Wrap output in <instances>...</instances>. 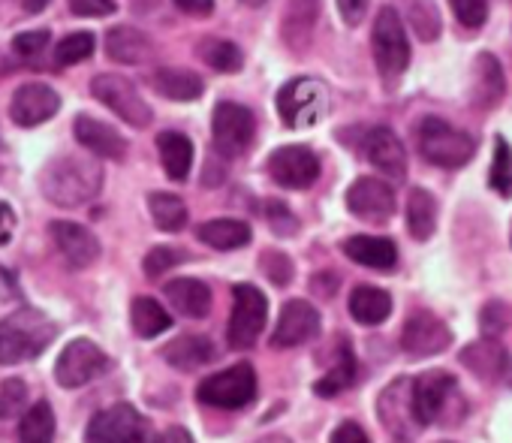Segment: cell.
I'll return each mask as SVG.
<instances>
[{
  "label": "cell",
  "instance_id": "obj_1",
  "mask_svg": "<svg viewBox=\"0 0 512 443\" xmlns=\"http://www.w3.org/2000/svg\"><path fill=\"white\" fill-rule=\"evenodd\" d=\"M40 190L58 208L88 205L103 190V166L94 157H55L40 172Z\"/></svg>",
  "mask_w": 512,
  "mask_h": 443
},
{
  "label": "cell",
  "instance_id": "obj_2",
  "mask_svg": "<svg viewBox=\"0 0 512 443\" xmlns=\"http://www.w3.org/2000/svg\"><path fill=\"white\" fill-rule=\"evenodd\" d=\"M58 335V323L37 311L19 308L0 320V365H19L37 359Z\"/></svg>",
  "mask_w": 512,
  "mask_h": 443
},
{
  "label": "cell",
  "instance_id": "obj_3",
  "mask_svg": "<svg viewBox=\"0 0 512 443\" xmlns=\"http://www.w3.org/2000/svg\"><path fill=\"white\" fill-rule=\"evenodd\" d=\"M371 52H374V64L386 82H395L410 67V40H407L398 10L383 7L377 13L374 28H371Z\"/></svg>",
  "mask_w": 512,
  "mask_h": 443
},
{
  "label": "cell",
  "instance_id": "obj_4",
  "mask_svg": "<svg viewBox=\"0 0 512 443\" xmlns=\"http://www.w3.org/2000/svg\"><path fill=\"white\" fill-rule=\"evenodd\" d=\"M419 151L434 166L458 169V166L473 160L476 142L464 130L446 124L443 118H425L419 124Z\"/></svg>",
  "mask_w": 512,
  "mask_h": 443
},
{
  "label": "cell",
  "instance_id": "obj_5",
  "mask_svg": "<svg viewBox=\"0 0 512 443\" xmlns=\"http://www.w3.org/2000/svg\"><path fill=\"white\" fill-rule=\"evenodd\" d=\"M326 109H329V91L320 79L302 76L278 91V115L293 130L314 127L317 121L326 118Z\"/></svg>",
  "mask_w": 512,
  "mask_h": 443
},
{
  "label": "cell",
  "instance_id": "obj_6",
  "mask_svg": "<svg viewBox=\"0 0 512 443\" xmlns=\"http://www.w3.org/2000/svg\"><path fill=\"white\" fill-rule=\"evenodd\" d=\"M269 317V302L263 290H256L253 284H235L232 287V317H229V347L232 350H250L260 341Z\"/></svg>",
  "mask_w": 512,
  "mask_h": 443
},
{
  "label": "cell",
  "instance_id": "obj_7",
  "mask_svg": "<svg viewBox=\"0 0 512 443\" xmlns=\"http://www.w3.org/2000/svg\"><path fill=\"white\" fill-rule=\"evenodd\" d=\"M196 398L208 407L238 410L256 398V371L247 362H238L220 374H211L196 386Z\"/></svg>",
  "mask_w": 512,
  "mask_h": 443
},
{
  "label": "cell",
  "instance_id": "obj_8",
  "mask_svg": "<svg viewBox=\"0 0 512 443\" xmlns=\"http://www.w3.org/2000/svg\"><path fill=\"white\" fill-rule=\"evenodd\" d=\"M85 443H148V419L133 404H112L94 413Z\"/></svg>",
  "mask_w": 512,
  "mask_h": 443
},
{
  "label": "cell",
  "instance_id": "obj_9",
  "mask_svg": "<svg viewBox=\"0 0 512 443\" xmlns=\"http://www.w3.org/2000/svg\"><path fill=\"white\" fill-rule=\"evenodd\" d=\"M211 136H214V148L223 157H241L256 139V118L247 106L223 100L214 106Z\"/></svg>",
  "mask_w": 512,
  "mask_h": 443
},
{
  "label": "cell",
  "instance_id": "obj_10",
  "mask_svg": "<svg viewBox=\"0 0 512 443\" xmlns=\"http://www.w3.org/2000/svg\"><path fill=\"white\" fill-rule=\"evenodd\" d=\"M91 94L106 109H112L124 124H130V127H148L151 124V109H148V103L142 100V94L136 91V85L127 76L100 73L91 82Z\"/></svg>",
  "mask_w": 512,
  "mask_h": 443
},
{
  "label": "cell",
  "instance_id": "obj_11",
  "mask_svg": "<svg viewBox=\"0 0 512 443\" xmlns=\"http://www.w3.org/2000/svg\"><path fill=\"white\" fill-rule=\"evenodd\" d=\"M109 356L88 338H73L58 362H55V380L64 386V389H79V386H88L91 380H97L100 374L109 371Z\"/></svg>",
  "mask_w": 512,
  "mask_h": 443
},
{
  "label": "cell",
  "instance_id": "obj_12",
  "mask_svg": "<svg viewBox=\"0 0 512 443\" xmlns=\"http://www.w3.org/2000/svg\"><path fill=\"white\" fill-rule=\"evenodd\" d=\"M269 175L290 190H305L320 178V160L308 145H284L269 157Z\"/></svg>",
  "mask_w": 512,
  "mask_h": 443
},
{
  "label": "cell",
  "instance_id": "obj_13",
  "mask_svg": "<svg viewBox=\"0 0 512 443\" xmlns=\"http://www.w3.org/2000/svg\"><path fill=\"white\" fill-rule=\"evenodd\" d=\"M455 392V377L446 371H425L410 380V407L419 425H431L443 416L449 395Z\"/></svg>",
  "mask_w": 512,
  "mask_h": 443
},
{
  "label": "cell",
  "instance_id": "obj_14",
  "mask_svg": "<svg viewBox=\"0 0 512 443\" xmlns=\"http://www.w3.org/2000/svg\"><path fill=\"white\" fill-rule=\"evenodd\" d=\"M452 344V332L449 326L428 314V311H416L407 317L404 332H401V350L413 359H425V356H437Z\"/></svg>",
  "mask_w": 512,
  "mask_h": 443
},
{
  "label": "cell",
  "instance_id": "obj_15",
  "mask_svg": "<svg viewBox=\"0 0 512 443\" xmlns=\"http://www.w3.org/2000/svg\"><path fill=\"white\" fill-rule=\"evenodd\" d=\"M347 208L368 224H386L395 214V190L380 178H356L347 190Z\"/></svg>",
  "mask_w": 512,
  "mask_h": 443
},
{
  "label": "cell",
  "instance_id": "obj_16",
  "mask_svg": "<svg viewBox=\"0 0 512 443\" xmlns=\"http://www.w3.org/2000/svg\"><path fill=\"white\" fill-rule=\"evenodd\" d=\"M320 332V311L305 302V299H290L281 308L278 326L272 332V344L287 350V347H302Z\"/></svg>",
  "mask_w": 512,
  "mask_h": 443
},
{
  "label": "cell",
  "instance_id": "obj_17",
  "mask_svg": "<svg viewBox=\"0 0 512 443\" xmlns=\"http://www.w3.org/2000/svg\"><path fill=\"white\" fill-rule=\"evenodd\" d=\"M58 109H61V97L55 88H49L43 82H28V85L16 88L13 103H10V118L19 127H37V124H46L49 118H55Z\"/></svg>",
  "mask_w": 512,
  "mask_h": 443
},
{
  "label": "cell",
  "instance_id": "obj_18",
  "mask_svg": "<svg viewBox=\"0 0 512 443\" xmlns=\"http://www.w3.org/2000/svg\"><path fill=\"white\" fill-rule=\"evenodd\" d=\"M49 233H52L55 248L64 254V260L73 269H88L100 260V242L88 227L73 224V220H55Z\"/></svg>",
  "mask_w": 512,
  "mask_h": 443
},
{
  "label": "cell",
  "instance_id": "obj_19",
  "mask_svg": "<svg viewBox=\"0 0 512 443\" xmlns=\"http://www.w3.org/2000/svg\"><path fill=\"white\" fill-rule=\"evenodd\" d=\"M362 151H365V157H368V163L374 169H380L392 181H404V175H407V151H404L401 139L389 127L368 130L365 142H362Z\"/></svg>",
  "mask_w": 512,
  "mask_h": 443
},
{
  "label": "cell",
  "instance_id": "obj_20",
  "mask_svg": "<svg viewBox=\"0 0 512 443\" xmlns=\"http://www.w3.org/2000/svg\"><path fill=\"white\" fill-rule=\"evenodd\" d=\"M73 133H76L79 145H85L94 157H103V160H124L127 157V139L115 127H109L91 115H79L73 124Z\"/></svg>",
  "mask_w": 512,
  "mask_h": 443
},
{
  "label": "cell",
  "instance_id": "obj_21",
  "mask_svg": "<svg viewBox=\"0 0 512 443\" xmlns=\"http://www.w3.org/2000/svg\"><path fill=\"white\" fill-rule=\"evenodd\" d=\"M461 365L479 380H503L509 371V353L494 338H479L461 350Z\"/></svg>",
  "mask_w": 512,
  "mask_h": 443
},
{
  "label": "cell",
  "instance_id": "obj_22",
  "mask_svg": "<svg viewBox=\"0 0 512 443\" xmlns=\"http://www.w3.org/2000/svg\"><path fill=\"white\" fill-rule=\"evenodd\" d=\"M506 94V79L503 67L497 64L494 55H476L473 73H470V100L476 109H491L503 100Z\"/></svg>",
  "mask_w": 512,
  "mask_h": 443
},
{
  "label": "cell",
  "instance_id": "obj_23",
  "mask_svg": "<svg viewBox=\"0 0 512 443\" xmlns=\"http://www.w3.org/2000/svg\"><path fill=\"white\" fill-rule=\"evenodd\" d=\"M317 16H320L317 0H287L284 22H281L284 46L293 52H305L314 40Z\"/></svg>",
  "mask_w": 512,
  "mask_h": 443
},
{
  "label": "cell",
  "instance_id": "obj_24",
  "mask_svg": "<svg viewBox=\"0 0 512 443\" xmlns=\"http://www.w3.org/2000/svg\"><path fill=\"white\" fill-rule=\"evenodd\" d=\"M344 254L365 266V269H377V272H392L398 266V248L392 239L383 236H353L344 242Z\"/></svg>",
  "mask_w": 512,
  "mask_h": 443
},
{
  "label": "cell",
  "instance_id": "obj_25",
  "mask_svg": "<svg viewBox=\"0 0 512 443\" xmlns=\"http://www.w3.org/2000/svg\"><path fill=\"white\" fill-rule=\"evenodd\" d=\"M163 293L169 305L187 320H202L211 311V290L196 278H175L163 287Z\"/></svg>",
  "mask_w": 512,
  "mask_h": 443
},
{
  "label": "cell",
  "instance_id": "obj_26",
  "mask_svg": "<svg viewBox=\"0 0 512 443\" xmlns=\"http://www.w3.org/2000/svg\"><path fill=\"white\" fill-rule=\"evenodd\" d=\"M160 356L178 371H196L214 362V344L205 335H178L160 350Z\"/></svg>",
  "mask_w": 512,
  "mask_h": 443
},
{
  "label": "cell",
  "instance_id": "obj_27",
  "mask_svg": "<svg viewBox=\"0 0 512 443\" xmlns=\"http://www.w3.org/2000/svg\"><path fill=\"white\" fill-rule=\"evenodd\" d=\"M151 40L139 31V28H130V25H118L106 34V55L118 64H145L151 58Z\"/></svg>",
  "mask_w": 512,
  "mask_h": 443
},
{
  "label": "cell",
  "instance_id": "obj_28",
  "mask_svg": "<svg viewBox=\"0 0 512 443\" xmlns=\"http://www.w3.org/2000/svg\"><path fill=\"white\" fill-rule=\"evenodd\" d=\"M199 242L214 248V251H235V248H244L250 245V227L244 220H232V217H217V220H208L196 230Z\"/></svg>",
  "mask_w": 512,
  "mask_h": 443
},
{
  "label": "cell",
  "instance_id": "obj_29",
  "mask_svg": "<svg viewBox=\"0 0 512 443\" xmlns=\"http://www.w3.org/2000/svg\"><path fill=\"white\" fill-rule=\"evenodd\" d=\"M392 314V296L380 287H356L350 293V317L362 326H380Z\"/></svg>",
  "mask_w": 512,
  "mask_h": 443
},
{
  "label": "cell",
  "instance_id": "obj_30",
  "mask_svg": "<svg viewBox=\"0 0 512 443\" xmlns=\"http://www.w3.org/2000/svg\"><path fill=\"white\" fill-rule=\"evenodd\" d=\"M151 82H154V91L160 97L178 100V103H190V100L202 97V91H205L202 79L190 70H181V67H160L151 76Z\"/></svg>",
  "mask_w": 512,
  "mask_h": 443
},
{
  "label": "cell",
  "instance_id": "obj_31",
  "mask_svg": "<svg viewBox=\"0 0 512 443\" xmlns=\"http://www.w3.org/2000/svg\"><path fill=\"white\" fill-rule=\"evenodd\" d=\"M157 151H160V163L166 169V175L172 181H184L193 169V142L184 133L166 130L157 136Z\"/></svg>",
  "mask_w": 512,
  "mask_h": 443
},
{
  "label": "cell",
  "instance_id": "obj_32",
  "mask_svg": "<svg viewBox=\"0 0 512 443\" xmlns=\"http://www.w3.org/2000/svg\"><path fill=\"white\" fill-rule=\"evenodd\" d=\"M356 371H359L356 353H353L350 341H341V347H338V356H335L332 368H329V371L314 383V392H317L320 398H335V395H341V392H347V389L353 386Z\"/></svg>",
  "mask_w": 512,
  "mask_h": 443
},
{
  "label": "cell",
  "instance_id": "obj_33",
  "mask_svg": "<svg viewBox=\"0 0 512 443\" xmlns=\"http://www.w3.org/2000/svg\"><path fill=\"white\" fill-rule=\"evenodd\" d=\"M407 230L416 242H428L437 230V202L425 187H413L407 196Z\"/></svg>",
  "mask_w": 512,
  "mask_h": 443
},
{
  "label": "cell",
  "instance_id": "obj_34",
  "mask_svg": "<svg viewBox=\"0 0 512 443\" xmlns=\"http://www.w3.org/2000/svg\"><path fill=\"white\" fill-rule=\"evenodd\" d=\"M130 323H133V332L139 338H157L160 332H166L172 326V317H169V311L157 299L139 296L130 305Z\"/></svg>",
  "mask_w": 512,
  "mask_h": 443
},
{
  "label": "cell",
  "instance_id": "obj_35",
  "mask_svg": "<svg viewBox=\"0 0 512 443\" xmlns=\"http://www.w3.org/2000/svg\"><path fill=\"white\" fill-rule=\"evenodd\" d=\"M55 410L49 401H37L25 410L19 422V443H55Z\"/></svg>",
  "mask_w": 512,
  "mask_h": 443
},
{
  "label": "cell",
  "instance_id": "obj_36",
  "mask_svg": "<svg viewBox=\"0 0 512 443\" xmlns=\"http://www.w3.org/2000/svg\"><path fill=\"white\" fill-rule=\"evenodd\" d=\"M148 208H151L157 230L163 233H181L187 227V205L175 193H151Z\"/></svg>",
  "mask_w": 512,
  "mask_h": 443
},
{
  "label": "cell",
  "instance_id": "obj_37",
  "mask_svg": "<svg viewBox=\"0 0 512 443\" xmlns=\"http://www.w3.org/2000/svg\"><path fill=\"white\" fill-rule=\"evenodd\" d=\"M199 55H202V61H205L211 70H217V73H238V70L244 67L241 49H238L235 43H229V40H202Z\"/></svg>",
  "mask_w": 512,
  "mask_h": 443
},
{
  "label": "cell",
  "instance_id": "obj_38",
  "mask_svg": "<svg viewBox=\"0 0 512 443\" xmlns=\"http://www.w3.org/2000/svg\"><path fill=\"white\" fill-rule=\"evenodd\" d=\"M94 49H97V37L91 31H76V34H70V37L61 40V46L55 52V61L61 67H73V64L88 61L94 55Z\"/></svg>",
  "mask_w": 512,
  "mask_h": 443
},
{
  "label": "cell",
  "instance_id": "obj_39",
  "mask_svg": "<svg viewBox=\"0 0 512 443\" xmlns=\"http://www.w3.org/2000/svg\"><path fill=\"white\" fill-rule=\"evenodd\" d=\"M404 4H410V25L419 34V40L431 43L440 34V16L434 4L431 0H404Z\"/></svg>",
  "mask_w": 512,
  "mask_h": 443
},
{
  "label": "cell",
  "instance_id": "obj_40",
  "mask_svg": "<svg viewBox=\"0 0 512 443\" xmlns=\"http://www.w3.org/2000/svg\"><path fill=\"white\" fill-rule=\"evenodd\" d=\"M491 187L503 196L512 193V151L506 145L503 136L494 139V163H491V175H488Z\"/></svg>",
  "mask_w": 512,
  "mask_h": 443
},
{
  "label": "cell",
  "instance_id": "obj_41",
  "mask_svg": "<svg viewBox=\"0 0 512 443\" xmlns=\"http://www.w3.org/2000/svg\"><path fill=\"white\" fill-rule=\"evenodd\" d=\"M260 269L266 272V278L275 284V287H287L293 281V260L284 254V251H266L260 257Z\"/></svg>",
  "mask_w": 512,
  "mask_h": 443
},
{
  "label": "cell",
  "instance_id": "obj_42",
  "mask_svg": "<svg viewBox=\"0 0 512 443\" xmlns=\"http://www.w3.org/2000/svg\"><path fill=\"white\" fill-rule=\"evenodd\" d=\"M25 401H28V386H25V380L10 377V380L0 383V419L16 416V413L25 407Z\"/></svg>",
  "mask_w": 512,
  "mask_h": 443
},
{
  "label": "cell",
  "instance_id": "obj_43",
  "mask_svg": "<svg viewBox=\"0 0 512 443\" xmlns=\"http://www.w3.org/2000/svg\"><path fill=\"white\" fill-rule=\"evenodd\" d=\"M449 7H452L455 19L470 31L482 28L488 19V0H449Z\"/></svg>",
  "mask_w": 512,
  "mask_h": 443
},
{
  "label": "cell",
  "instance_id": "obj_44",
  "mask_svg": "<svg viewBox=\"0 0 512 443\" xmlns=\"http://www.w3.org/2000/svg\"><path fill=\"white\" fill-rule=\"evenodd\" d=\"M181 263V251H172V248H154V251H148V257H145V263H142V269H145V275L148 278H160V275H166L172 266H178Z\"/></svg>",
  "mask_w": 512,
  "mask_h": 443
},
{
  "label": "cell",
  "instance_id": "obj_45",
  "mask_svg": "<svg viewBox=\"0 0 512 443\" xmlns=\"http://www.w3.org/2000/svg\"><path fill=\"white\" fill-rule=\"evenodd\" d=\"M266 217H269V224H272V230L278 236H293L299 230V220L293 217V211L284 202H278V199H272L266 205Z\"/></svg>",
  "mask_w": 512,
  "mask_h": 443
},
{
  "label": "cell",
  "instance_id": "obj_46",
  "mask_svg": "<svg viewBox=\"0 0 512 443\" xmlns=\"http://www.w3.org/2000/svg\"><path fill=\"white\" fill-rule=\"evenodd\" d=\"M509 323V314L503 308V302H488L479 314V326H482V335L485 338H497Z\"/></svg>",
  "mask_w": 512,
  "mask_h": 443
},
{
  "label": "cell",
  "instance_id": "obj_47",
  "mask_svg": "<svg viewBox=\"0 0 512 443\" xmlns=\"http://www.w3.org/2000/svg\"><path fill=\"white\" fill-rule=\"evenodd\" d=\"M70 13L79 19H103L115 13L112 0H70Z\"/></svg>",
  "mask_w": 512,
  "mask_h": 443
},
{
  "label": "cell",
  "instance_id": "obj_48",
  "mask_svg": "<svg viewBox=\"0 0 512 443\" xmlns=\"http://www.w3.org/2000/svg\"><path fill=\"white\" fill-rule=\"evenodd\" d=\"M46 46H49V31H28V34H19V37L13 40V49H16L19 55H25V58L40 55Z\"/></svg>",
  "mask_w": 512,
  "mask_h": 443
},
{
  "label": "cell",
  "instance_id": "obj_49",
  "mask_svg": "<svg viewBox=\"0 0 512 443\" xmlns=\"http://www.w3.org/2000/svg\"><path fill=\"white\" fill-rule=\"evenodd\" d=\"M329 443H371V440H368V434H365V428L359 422H341L332 431Z\"/></svg>",
  "mask_w": 512,
  "mask_h": 443
},
{
  "label": "cell",
  "instance_id": "obj_50",
  "mask_svg": "<svg viewBox=\"0 0 512 443\" xmlns=\"http://www.w3.org/2000/svg\"><path fill=\"white\" fill-rule=\"evenodd\" d=\"M365 10H368V0H338V13H341V22L356 28L362 25L365 19Z\"/></svg>",
  "mask_w": 512,
  "mask_h": 443
},
{
  "label": "cell",
  "instance_id": "obj_51",
  "mask_svg": "<svg viewBox=\"0 0 512 443\" xmlns=\"http://www.w3.org/2000/svg\"><path fill=\"white\" fill-rule=\"evenodd\" d=\"M16 233V211L0 199V245H7Z\"/></svg>",
  "mask_w": 512,
  "mask_h": 443
},
{
  "label": "cell",
  "instance_id": "obj_52",
  "mask_svg": "<svg viewBox=\"0 0 512 443\" xmlns=\"http://www.w3.org/2000/svg\"><path fill=\"white\" fill-rule=\"evenodd\" d=\"M175 7H178L181 13H187V16L205 19V16L214 13V0H175Z\"/></svg>",
  "mask_w": 512,
  "mask_h": 443
},
{
  "label": "cell",
  "instance_id": "obj_53",
  "mask_svg": "<svg viewBox=\"0 0 512 443\" xmlns=\"http://www.w3.org/2000/svg\"><path fill=\"white\" fill-rule=\"evenodd\" d=\"M154 443H196L193 437H190V431L187 428H181V425H172V428H166Z\"/></svg>",
  "mask_w": 512,
  "mask_h": 443
},
{
  "label": "cell",
  "instance_id": "obj_54",
  "mask_svg": "<svg viewBox=\"0 0 512 443\" xmlns=\"http://www.w3.org/2000/svg\"><path fill=\"white\" fill-rule=\"evenodd\" d=\"M49 4H52V0H22V7H25V13H28V16H37V13H43Z\"/></svg>",
  "mask_w": 512,
  "mask_h": 443
},
{
  "label": "cell",
  "instance_id": "obj_55",
  "mask_svg": "<svg viewBox=\"0 0 512 443\" xmlns=\"http://www.w3.org/2000/svg\"><path fill=\"white\" fill-rule=\"evenodd\" d=\"M256 443H293L290 437H284V434H269V437H260Z\"/></svg>",
  "mask_w": 512,
  "mask_h": 443
},
{
  "label": "cell",
  "instance_id": "obj_56",
  "mask_svg": "<svg viewBox=\"0 0 512 443\" xmlns=\"http://www.w3.org/2000/svg\"><path fill=\"white\" fill-rule=\"evenodd\" d=\"M4 169H7V148L0 145V175H4Z\"/></svg>",
  "mask_w": 512,
  "mask_h": 443
},
{
  "label": "cell",
  "instance_id": "obj_57",
  "mask_svg": "<svg viewBox=\"0 0 512 443\" xmlns=\"http://www.w3.org/2000/svg\"><path fill=\"white\" fill-rule=\"evenodd\" d=\"M241 4H247V7H263L266 0H241Z\"/></svg>",
  "mask_w": 512,
  "mask_h": 443
},
{
  "label": "cell",
  "instance_id": "obj_58",
  "mask_svg": "<svg viewBox=\"0 0 512 443\" xmlns=\"http://www.w3.org/2000/svg\"><path fill=\"white\" fill-rule=\"evenodd\" d=\"M443 443H452V440H443Z\"/></svg>",
  "mask_w": 512,
  "mask_h": 443
}]
</instances>
